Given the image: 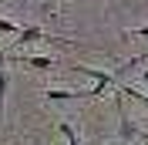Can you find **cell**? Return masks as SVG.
I'll use <instances>...</instances> for the list:
<instances>
[{"label": "cell", "mask_w": 148, "mask_h": 145, "mask_svg": "<svg viewBox=\"0 0 148 145\" xmlns=\"http://www.w3.org/2000/svg\"><path fill=\"white\" fill-rule=\"evenodd\" d=\"M114 108H118V145H128L131 138L138 135V125L131 122V115L121 105V88H114Z\"/></svg>", "instance_id": "cell-1"}, {"label": "cell", "mask_w": 148, "mask_h": 145, "mask_svg": "<svg viewBox=\"0 0 148 145\" xmlns=\"http://www.w3.org/2000/svg\"><path fill=\"white\" fill-rule=\"evenodd\" d=\"M17 64L34 68V71H51V68H57V64H64V61H54V57H44V54H27V57H17Z\"/></svg>", "instance_id": "cell-2"}, {"label": "cell", "mask_w": 148, "mask_h": 145, "mask_svg": "<svg viewBox=\"0 0 148 145\" xmlns=\"http://www.w3.org/2000/svg\"><path fill=\"white\" fill-rule=\"evenodd\" d=\"M47 98L51 101H84L91 95L88 91H71V88H47Z\"/></svg>", "instance_id": "cell-3"}, {"label": "cell", "mask_w": 148, "mask_h": 145, "mask_svg": "<svg viewBox=\"0 0 148 145\" xmlns=\"http://www.w3.org/2000/svg\"><path fill=\"white\" fill-rule=\"evenodd\" d=\"M37 41H54V37H47L40 27H20L17 30V47L20 44H37Z\"/></svg>", "instance_id": "cell-4"}, {"label": "cell", "mask_w": 148, "mask_h": 145, "mask_svg": "<svg viewBox=\"0 0 148 145\" xmlns=\"http://www.w3.org/2000/svg\"><path fill=\"white\" fill-rule=\"evenodd\" d=\"M61 135L67 138V145H81V138H77V132H74L71 122H61Z\"/></svg>", "instance_id": "cell-5"}, {"label": "cell", "mask_w": 148, "mask_h": 145, "mask_svg": "<svg viewBox=\"0 0 148 145\" xmlns=\"http://www.w3.org/2000/svg\"><path fill=\"white\" fill-rule=\"evenodd\" d=\"M17 24H14V20H3V17H0V34H17Z\"/></svg>", "instance_id": "cell-6"}, {"label": "cell", "mask_w": 148, "mask_h": 145, "mask_svg": "<svg viewBox=\"0 0 148 145\" xmlns=\"http://www.w3.org/2000/svg\"><path fill=\"white\" fill-rule=\"evenodd\" d=\"M121 91H128L131 98H138L141 105H145V108H148V95H145V91H138V88H121Z\"/></svg>", "instance_id": "cell-7"}, {"label": "cell", "mask_w": 148, "mask_h": 145, "mask_svg": "<svg viewBox=\"0 0 148 145\" xmlns=\"http://www.w3.org/2000/svg\"><path fill=\"white\" fill-rule=\"evenodd\" d=\"M57 3H61V0H44V3H40V14H54Z\"/></svg>", "instance_id": "cell-8"}, {"label": "cell", "mask_w": 148, "mask_h": 145, "mask_svg": "<svg viewBox=\"0 0 148 145\" xmlns=\"http://www.w3.org/2000/svg\"><path fill=\"white\" fill-rule=\"evenodd\" d=\"M125 37H148V27H138V30H128Z\"/></svg>", "instance_id": "cell-9"}, {"label": "cell", "mask_w": 148, "mask_h": 145, "mask_svg": "<svg viewBox=\"0 0 148 145\" xmlns=\"http://www.w3.org/2000/svg\"><path fill=\"white\" fill-rule=\"evenodd\" d=\"M3 64H7V57H3V47H0V71H3Z\"/></svg>", "instance_id": "cell-10"}, {"label": "cell", "mask_w": 148, "mask_h": 145, "mask_svg": "<svg viewBox=\"0 0 148 145\" xmlns=\"http://www.w3.org/2000/svg\"><path fill=\"white\" fill-rule=\"evenodd\" d=\"M141 81H145V84H148V71H141Z\"/></svg>", "instance_id": "cell-11"}, {"label": "cell", "mask_w": 148, "mask_h": 145, "mask_svg": "<svg viewBox=\"0 0 148 145\" xmlns=\"http://www.w3.org/2000/svg\"><path fill=\"white\" fill-rule=\"evenodd\" d=\"M138 135H141V132H138ZM141 138H148V135H141Z\"/></svg>", "instance_id": "cell-12"}, {"label": "cell", "mask_w": 148, "mask_h": 145, "mask_svg": "<svg viewBox=\"0 0 148 145\" xmlns=\"http://www.w3.org/2000/svg\"><path fill=\"white\" fill-rule=\"evenodd\" d=\"M0 3H7V0H0Z\"/></svg>", "instance_id": "cell-13"}]
</instances>
